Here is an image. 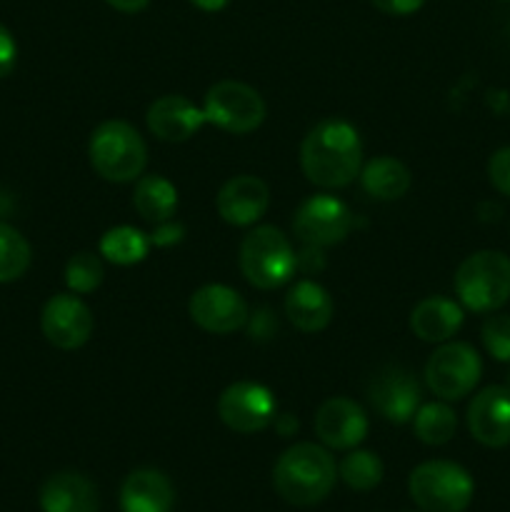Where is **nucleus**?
Instances as JSON below:
<instances>
[{
    "mask_svg": "<svg viewBox=\"0 0 510 512\" xmlns=\"http://www.w3.org/2000/svg\"><path fill=\"white\" fill-rule=\"evenodd\" d=\"M300 165L310 183L320 188H345L363 168V140L355 125L343 118H325L305 135Z\"/></svg>",
    "mask_w": 510,
    "mask_h": 512,
    "instance_id": "1",
    "label": "nucleus"
},
{
    "mask_svg": "<svg viewBox=\"0 0 510 512\" xmlns=\"http://www.w3.org/2000/svg\"><path fill=\"white\" fill-rule=\"evenodd\" d=\"M338 468L333 455L315 443L290 445L273 468V485L285 503L310 508L323 503L333 490Z\"/></svg>",
    "mask_w": 510,
    "mask_h": 512,
    "instance_id": "2",
    "label": "nucleus"
},
{
    "mask_svg": "<svg viewBox=\"0 0 510 512\" xmlns=\"http://www.w3.org/2000/svg\"><path fill=\"white\" fill-rule=\"evenodd\" d=\"M90 165L110 183H133L148 165V145L125 120H105L90 135Z\"/></svg>",
    "mask_w": 510,
    "mask_h": 512,
    "instance_id": "3",
    "label": "nucleus"
},
{
    "mask_svg": "<svg viewBox=\"0 0 510 512\" xmlns=\"http://www.w3.org/2000/svg\"><path fill=\"white\" fill-rule=\"evenodd\" d=\"M240 270L253 288L275 290L288 283L298 268L293 243L275 225H258L240 243Z\"/></svg>",
    "mask_w": 510,
    "mask_h": 512,
    "instance_id": "4",
    "label": "nucleus"
},
{
    "mask_svg": "<svg viewBox=\"0 0 510 512\" xmlns=\"http://www.w3.org/2000/svg\"><path fill=\"white\" fill-rule=\"evenodd\" d=\"M455 293L473 313H495L510 300V258L500 250H478L455 270Z\"/></svg>",
    "mask_w": 510,
    "mask_h": 512,
    "instance_id": "5",
    "label": "nucleus"
},
{
    "mask_svg": "<svg viewBox=\"0 0 510 512\" xmlns=\"http://www.w3.org/2000/svg\"><path fill=\"white\" fill-rule=\"evenodd\" d=\"M408 490L425 512H465L475 495V483L458 463L428 460L410 473Z\"/></svg>",
    "mask_w": 510,
    "mask_h": 512,
    "instance_id": "6",
    "label": "nucleus"
},
{
    "mask_svg": "<svg viewBox=\"0 0 510 512\" xmlns=\"http://www.w3.org/2000/svg\"><path fill=\"white\" fill-rule=\"evenodd\" d=\"M203 113L208 123L233 135H248L265 120V100L250 85L220 80L205 93Z\"/></svg>",
    "mask_w": 510,
    "mask_h": 512,
    "instance_id": "7",
    "label": "nucleus"
},
{
    "mask_svg": "<svg viewBox=\"0 0 510 512\" xmlns=\"http://www.w3.org/2000/svg\"><path fill=\"white\" fill-rule=\"evenodd\" d=\"M483 363L473 345L468 343H443L425 363V383L438 398L453 400L465 398L478 385Z\"/></svg>",
    "mask_w": 510,
    "mask_h": 512,
    "instance_id": "8",
    "label": "nucleus"
},
{
    "mask_svg": "<svg viewBox=\"0 0 510 512\" xmlns=\"http://www.w3.org/2000/svg\"><path fill=\"white\" fill-rule=\"evenodd\" d=\"M218 415L230 430L253 435L270 428L278 418V400L265 385L240 380L228 385L218 398Z\"/></svg>",
    "mask_w": 510,
    "mask_h": 512,
    "instance_id": "9",
    "label": "nucleus"
},
{
    "mask_svg": "<svg viewBox=\"0 0 510 512\" xmlns=\"http://www.w3.org/2000/svg\"><path fill=\"white\" fill-rule=\"evenodd\" d=\"M293 228L308 248H330L348 238L353 230V213L333 195H313L298 208Z\"/></svg>",
    "mask_w": 510,
    "mask_h": 512,
    "instance_id": "10",
    "label": "nucleus"
},
{
    "mask_svg": "<svg viewBox=\"0 0 510 512\" xmlns=\"http://www.w3.org/2000/svg\"><path fill=\"white\" fill-rule=\"evenodd\" d=\"M188 313L198 328L213 335L235 333L250 318L248 303H245L243 295L223 283L203 285V288L195 290L190 295Z\"/></svg>",
    "mask_w": 510,
    "mask_h": 512,
    "instance_id": "11",
    "label": "nucleus"
},
{
    "mask_svg": "<svg viewBox=\"0 0 510 512\" xmlns=\"http://www.w3.org/2000/svg\"><path fill=\"white\" fill-rule=\"evenodd\" d=\"M95 328L93 310L75 293H58L43 305L40 330L45 340L60 350L83 348Z\"/></svg>",
    "mask_w": 510,
    "mask_h": 512,
    "instance_id": "12",
    "label": "nucleus"
},
{
    "mask_svg": "<svg viewBox=\"0 0 510 512\" xmlns=\"http://www.w3.org/2000/svg\"><path fill=\"white\" fill-rule=\"evenodd\" d=\"M373 408L390 423H408L420 408V385L410 370L400 365L380 370L368 388Z\"/></svg>",
    "mask_w": 510,
    "mask_h": 512,
    "instance_id": "13",
    "label": "nucleus"
},
{
    "mask_svg": "<svg viewBox=\"0 0 510 512\" xmlns=\"http://www.w3.org/2000/svg\"><path fill=\"white\" fill-rule=\"evenodd\" d=\"M315 435L333 450H353L368 435V415L355 400L330 398L315 413Z\"/></svg>",
    "mask_w": 510,
    "mask_h": 512,
    "instance_id": "14",
    "label": "nucleus"
},
{
    "mask_svg": "<svg viewBox=\"0 0 510 512\" xmlns=\"http://www.w3.org/2000/svg\"><path fill=\"white\" fill-rule=\"evenodd\" d=\"M468 430L485 448L510 445V390L488 385L468 405Z\"/></svg>",
    "mask_w": 510,
    "mask_h": 512,
    "instance_id": "15",
    "label": "nucleus"
},
{
    "mask_svg": "<svg viewBox=\"0 0 510 512\" xmlns=\"http://www.w3.org/2000/svg\"><path fill=\"white\" fill-rule=\"evenodd\" d=\"M270 205V190L265 180L255 175H235L220 188L215 198L218 215L230 225H255L265 215Z\"/></svg>",
    "mask_w": 510,
    "mask_h": 512,
    "instance_id": "16",
    "label": "nucleus"
},
{
    "mask_svg": "<svg viewBox=\"0 0 510 512\" xmlns=\"http://www.w3.org/2000/svg\"><path fill=\"white\" fill-rule=\"evenodd\" d=\"M145 118H148L150 133L165 143H185L208 123L203 108H198L185 95H163L150 103Z\"/></svg>",
    "mask_w": 510,
    "mask_h": 512,
    "instance_id": "17",
    "label": "nucleus"
},
{
    "mask_svg": "<svg viewBox=\"0 0 510 512\" xmlns=\"http://www.w3.org/2000/svg\"><path fill=\"white\" fill-rule=\"evenodd\" d=\"M38 500L43 512H98L100 508L95 483L75 470L50 475L40 488Z\"/></svg>",
    "mask_w": 510,
    "mask_h": 512,
    "instance_id": "18",
    "label": "nucleus"
},
{
    "mask_svg": "<svg viewBox=\"0 0 510 512\" xmlns=\"http://www.w3.org/2000/svg\"><path fill=\"white\" fill-rule=\"evenodd\" d=\"M335 313L333 298L315 280H298L285 295V315L300 333H320Z\"/></svg>",
    "mask_w": 510,
    "mask_h": 512,
    "instance_id": "19",
    "label": "nucleus"
},
{
    "mask_svg": "<svg viewBox=\"0 0 510 512\" xmlns=\"http://www.w3.org/2000/svg\"><path fill=\"white\" fill-rule=\"evenodd\" d=\"M173 503V483L168 480V475L155 468L133 470L120 488V510L123 512H170Z\"/></svg>",
    "mask_w": 510,
    "mask_h": 512,
    "instance_id": "20",
    "label": "nucleus"
},
{
    "mask_svg": "<svg viewBox=\"0 0 510 512\" xmlns=\"http://www.w3.org/2000/svg\"><path fill=\"white\" fill-rule=\"evenodd\" d=\"M463 308L455 300L433 298L420 300L410 313V330L425 343H448L463 325Z\"/></svg>",
    "mask_w": 510,
    "mask_h": 512,
    "instance_id": "21",
    "label": "nucleus"
},
{
    "mask_svg": "<svg viewBox=\"0 0 510 512\" xmlns=\"http://www.w3.org/2000/svg\"><path fill=\"white\" fill-rule=\"evenodd\" d=\"M363 190L375 200H398L408 193L413 175L408 165L390 155H378L360 170Z\"/></svg>",
    "mask_w": 510,
    "mask_h": 512,
    "instance_id": "22",
    "label": "nucleus"
},
{
    "mask_svg": "<svg viewBox=\"0 0 510 512\" xmlns=\"http://www.w3.org/2000/svg\"><path fill=\"white\" fill-rule=\"evenodd\" d=\"M133 205L140 218L150 223H165L178 210V188L163 175H140L135 183Z\"/></svg>",
    "mask_w": 510,
    "mask_h": 512,
    "instance_id": "23",
    "label": "nucleus"
},
{
    "mask_svg": "<svg viewBox=\"0 0 510 512\" xmlns=\"http://www.w3.org/2000/svg\"><path fill=\"white\" fill-rule=\"evenodd\" d=\"M150 250V238L140 233L138 228L130 225H118L110 228L108 233L100 238V255L115 265H135L145 260Z\"/></svg>",
    "mask_w": 510,
    "mask_h": 512,
    "instance_id": "24",
    "label": "nucleus"
},
{
    "mask_svg": "<svg viewBox=\"0 0 510 512\" xmlns=\"http://www.w3.org/2000/svg\"><path fill=\"white\" fill-rule=\"evenodd\" d=\"M415 438L425 445H445L458 430L455 410L445 403H425L413 415Z\"/></svg>",
    "mask_w": 510,
    "mask_h": 512,
    "instance_id": "25",
    "label": "nucleus"
},
{
    "mask_svg": "<svg viewBox=\"0 0 510 512\" xmlns=\"http://www.w3.org/2000/svg\"><path fill=\"white\" fill-rule=\"evenodd\" d=\"M33 250L25 235L15 230L13 225L0 223V283H13L23 278L30 268Z\"/></svg>",
    "mask_w": 510,
    "mask_h": 512,
    "instance_id": "26",
    "label": "nucleus"
},
{
    "mask_svg": "<svg viewBox=\"0 0 510 512\" xmlns=\"http://www.w3.org/2000/svg\"><path fill=\"white\" fill-rule=\"evenodd\" d=\"M383 460L368 450H353L345 455L343 463L338 465V475L348 488L358 490V493H368V490L378 488L383 483Z\"/></svg>",
    "mask_w": 510,
    "mask_h": 512,
    "instance_id": "27",
    "label": "nucleus"
},
{
    "mask_svg": "<svg viewBox=\"0 0 510 512\" xmlns=\"http://www.w3.org/2000/svg\"><path fill=\"white\" fill-rule=\"evenodd\" d=\"M103 278V260L95 253H75L65 265V283L75 295L93 293L95 288H100Z\"/></svg>",
    "mask_w": 510,
    "mask_h": 512,
    "instance_id": "28",
    "label": "nucleus"
},
{
    "mask_svg": "<svg viewBox=\"0 0 510 512\" xmlns=\"http://www.w3.org/2000/svg\"><path fill=\"white\" fill-rule=\"evenodd\" d=\"M480 340L498 363H510V315H490L480 328Z\"/></svg>",
    "mask_w": 510,
    "mask_h": 512,
    "instance_id": "29",
    "label": "nucleus"
},
{
    "mask_svg": "<svg viewBox=\"0 0 510 512\" xmlns=\"http://www.w3.org/2000/svg\"><path fill=\"white\" fill-rule=\"evenodd\" d=\"M488 178L498 193L510 198V145L495 150L488 160Z\"/></svg>",
    "mask_w": 510,
    "mask_h": 512,
    "instance_id": "30",
    "label": "nucleus"
},
{
    "mask_svg": "<svg viewBox=\"0 0 510 512\" xmlns=\"http://www.w3.org/2000/svg\"><path fill=\"white\" fill-rule=\"evenodd\" d=\"M18 65V43L13 33L0 23V78H8Z\"/></svg>",
    "mask_w": 510,
    "mask_h": 512,
    "instance_id": "31",
    "label": "nucleus"
},
{
    "mask_svg": "<svg viewBox=\"0 0 510 512\" xmlns=\"http://www.w3.org/2000/svg\"><path fill=\"white\" fill-rule=\"evenodd\" d=\"M385 15H413L425 5V0H370Z\"/></svg>",
    "mask_w": 510,
    "mask_h": 512,
    "instance_id": "32",
    "label": "nucleus"
},
{
    "mask_svg": "<svg viewBox=\"0 0 510 512\" xmlns=\"http://www.w3.org/2000/svg\"><path fill=\"white\" fill-rule=\"evenodd\" d=\"M183 233H185L183 225L165 220V223H158V228L153 230V235H150V245H160V248H165V245H175L178 240H183Z\"/></svg>",
    "mask_w": 510,
    "mask_h": 512,
    "instance_id": "33",
    "label": "nucleus"
},
{
    "mask_svg": "<svg viewBox=\"0 0 510 512\" xmlns=\"http://www.w3.org/2000/svg\"><path fill=\"white\" fill-rule=\"evenodd\" d=\"M110 8L120 10V13H140L150 5V0H105Z\"/></svg>",
    "mask_w": 510,
    "mask_h": 512,
    "instance_id": "34",
    "label": "nucleus"
},
{
    "mask_svg": "<svg viewBox=\"0 0 510 512\" xmlns=\"http://www.w3.org/2000/svg\"><path fill=\"white\" fill-rule=\"evenodd\" d=\"M190 3H193L195 8L205 10V13H218V10H223L230 0H190Z\"/></svg>",
    "mask_w": 510,
    "mask_h": 512,
    "instance_id": "35",
    "label": "nucleus"
},
{
    "mask_svg": "<svg viewBox=\"0 0 510 512\" xmlns=\"http://www.w3.org/2000/svg\"><path fill=\"white\" fill-rule=\"evenodd\" d=\"M505 388H508V390H510V375H508V385H505Z\"/></svg>",
    "mask_w": 510,
    "mask_h": 512,
    "instance_id": "36",
    "label": "nucleus"
}]
</instances>
